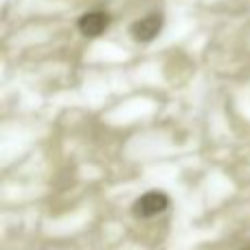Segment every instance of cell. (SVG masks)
I'll use <instances>...</instances> for the list:
<instances>
[{
	"mask_svg": "<svg viewBox=\"0 0 250 250\" xmlns=\"http://www.w3.org/2000/svg\"><path fill=\"white\" fill-rule=\"evenodd\" d=\"M160 29H163V16L151 13V16L141 18V20H136L132 24V38L141 44H147L160 33Z\"/></svg>",
	"mask_w": 250,
	"mask_h": 250,
	"instance_id": "7a4b0ae2",
	"label": "cell"
},
{
	"mask_svg": "<svg viewBox=\"0 0 250 250\" xmlns=\"http://www.w3.org/2000/svg\"><path fill=\"white\" fill-rule=\"evenodd\" d=\"M169 204V198L160 191H149V193L141 195V198L134 202V215L136 217H143V220H149V217L158 215L167 208Z\"/></svg>",
	"mask_w": 250,
	"mask_h": 250,
	"instance_id": "6da1fadb",
	"label": "cell"
},
{
	"mask_svg": "<svg viewBox=\"0 0 250 250\" xmlns=\"http://www.w3.org/2000/svg\"><path fill=\"white\" fill-rule=\"evenodd\" d=\"M77 26L82 31V35H86V38H99L110 26V16L105 11H88L79 18Z\"/></svg>",
	"mask_w": 250,
	"mask_h": 250,
	"instance_id": "3957f363",
	"label": "cell"
},
{
	"mask_svg": "<svg viewBox=\"0 0 250 250\" xmlns=\"http://www.w3.org/2000/svg\"><path fill=\"white\" fill-rule=\"evenodd\" d=\"M246 250H250V248H246Z\"/></svg>",
	"mask_w": 250,
	"mask_h": 250,
	"instance_id": "277c9868",
	"label": "cell"
}]
</instances>
